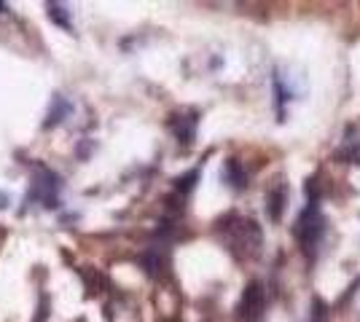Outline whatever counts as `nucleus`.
<instances>
[{
    "instance_id": "f257e3e1",
    "label": "nucleus",
    "mask_w": 360,
    "mask_h": 322,
    "mask_svg": "<svg viewBox=\"0 0 360 322\" xmlns=\"http://www.w3.org/2000/svg\"><path fill=\"white\" fill-rule=\"evenodd\" d=\"M215 236L237 263L255 261L261 255V247H264V231L258 226V220L240 213L224 215L215 223Z\"/></svg>"
},
{
    "instance_id": "f03ea898",
    "label": "nucleus",
    "mask_w": 360,
    "mask_h": 322,
    "mask_svg": "<svg viewBox=\"0 0 360 322\" xmlns=\"http://www.w3.org/2000/svg\"><path fill=\"white\" fill-rule=\"evenodd\" d=\"M304 191H307V207L299 215V220L293 223V239L299 242L301 253L309 261H315L317 245H320L323 231H326V217L320 213V175L309 177Z\"/></svg>"
},
{
    "instance_id": "7ed1b4c3",
    "label": "nucleus",
    "mask_w": 360,
    "mask_h": 322,
    "mask_svg": "<svg viewBox=\"0 0 360 322\" xmlns=\"http://www.w3.org/2000/svg\"><path fill=\"white\" fill-rule=\"evenodd\" d=\"M234 322H266V285L253 279L234 309Z\"/></svg>"
},
{
    "instance_id": "20e7f679",
    "label": "nucleus",
    "mask_w": 360,
    "mask_h": 322,
    "mask_svg": "<svg viewBox=\"0 0 360 322\" xmlns=\"http://www.w3.org/2000/svg\"><path fill=\"white\" fill-rule=\"evenodd\" d=\"M288 199H290V188H288L285 177H283V175H274L269 183H266V194H264L266 215H269L271 223H280V220H283Z\"/></svg>"
},
{
    "instance_id": "39448f33",
    "label": "nucleus",
    "mask_w": 360,
    "mask_h": 322,
    "mask_svg": "<svg viewBox=\"0 0 360 322\" xmlns=\"http://www.w3.org/2000/svg\"><path fill=\"white\" fill-rule=\"evenodd\" d=\"M60 177L49 169H41L35 177H32V191H30V199H38L44 207H57L60 204Z\"/></svg>"
},
{
    "instance_id": "423d86ee",
    "label": "nucleus",
    "mask_w": 360,
    "mask_h": 322,
    "mask_svg": "<svg viewBox=\"0 0 360 322\" xmlns=\"http://www.w3.org/2000/svg\"><path fill=\"white\" fill-rule=\"evenodd\" d=\"M105 320L108 322H143L140 317V307L132 295L116 293L105 307Z\"/></svg>"
},
{
    "instance_id": "0eeeda50",
    "label": "nucleus",
    "mask_w": 360,
    "mask_h": 322,
    "mask_svg": "<svg viewBox=\"0 0 360 322\" xmlns=\"http://www.w3.org/2000/svg\"><path fill=\"white\" fill-rule=\"evenodd\" d=\"M196 126H199V113L196 110H180L175 116H169V129H172V135L183 145H191L194 142Z\"/></svg>"
},
{
    "instance_id": "6e6552de",
    "label": "nucleus",
    "mask_w": 360,
    "mask_h": 322,
    "mask_svg": "<svg viewBox=\"0 0 360 322\" xmlns=\"http://www.w3.org/2000/svg\"><path fill=\"white\" fill-rule=\"evenodd\" d=\"M336 159H342L347 164H360V119L347 126L342 145L336 151Z\"/></svg>"
},
{
    "instance_id": "1a4fd4ad",
    "label": "nucleus",
    "mask_w": 360,
    "mask_h": 322,
    "mask_svg": "<svg viewBox=\"0 0 360 322\" xmlns=\"http://www.w3.org/2000/svg\"><path fill=\"white\" fill-rule=\"evenodd\" d=\"M221 177H224V183L229 185V188H234V191H245V188H248V172H245L240 159H226L224 169H221Z\"/></svg>"
},
{
    "instance_id": "9d476101",
    "label": "nucleus",
    "mask_w": 360,
    "mask_h": 322,
    "mask_svg": "<svg viewBox=\"0 0 360 322\" xmlns=\"http://www.w3.org/2000/svg\"><path fill=\"white\" fill-rule=\"evenodd\" d=\"M271 83H274V94H277V116H280V121H283V116H285V105L296 97V89H293V86H288L280 70H274Z\"/></svg>"
},
{
    "instance_id": "9b49d317",
    "label": "nucleus",
    "mask_w": 360,
    "mask_h": 322,
    "mask_svg": "<svg viewBox=\"0 0 360 322\" xmlns=\"http://www.w3.org/2000/svg\"><path fill=\"white\" fill-rule=\"evenodd\" d=\"M46 8H49V16L65 27V30H73V22H70V11H68V6H60V3H46Z\"/></svg>"
},
{
    "instance_id": "f8f14e48",
    "label": "nucleus",
    "mask_w": 360,
    "mask_h": 322,
    "mask_svg": "<svg viewBox=\"0 0 360 322\" xmlns=\"http://www.w3.org/2000/svg\"><path fill=\"white\" fill-rule=\"evenodd\" d=\"M309 322H328V307L323 301H315V311H312Z\"/></svg>"
}]
</instances>
